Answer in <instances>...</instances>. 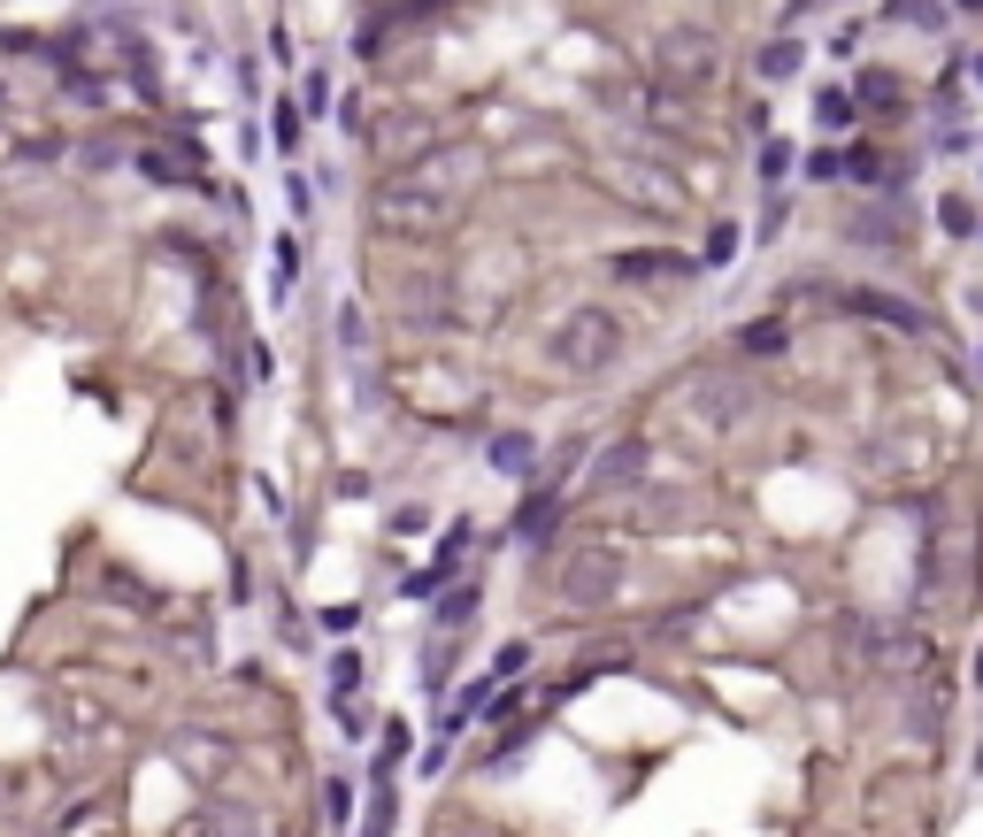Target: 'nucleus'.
<instances>
[{
    "label": "nucleus",
    "mask_w": 983,
    "mask_h": 837,
    "mask_svg": "<svg viewBox=\"0 0 983 837\" xmlns=\"http://www.w3.org/2000/svg\"><path fill=\"white\" fill-rule=\"evenodd\" d=\"M477 177V155L469 147H431L415 162H400L392 177H377L369 208H377V231H400V239H431L454 223L462 208V184Z\"/></svg>",
    "instance_id": "obj_1"
},
{
    "label": "nucleus",
    "mask_w": 983,
    "mask_h": 837,
    "mask_svg": "<svg viewBox=\"0 0 983 837\" xmlns=\"http://www.w3.org/2000/svg\"><path fill=\"white\" fill-rule=\"evenodd\" d=\"M623 346H631V331H623L615 308H569L561 331H553V361H561L569 377H600V369L623 361Z\"/></svg>",
    "instance_id": "obj_2"
},
{
    "label": "nucleus",
    "mask_w": 983,
    "mask_h": 837,
    "mask_svg": "<svg viewBox=\"0 0 983 837\" xmlns=\"http://www.w3.org/2000/svg\"><path fill=\"white\" fill-rule=\"evenodd\" d=\"M377 300H384L392 324H408V331H438V324H446V277H438V269H384V277H377Z\"/></svg>",
    "instance_id": "obj_3"
},
{
    "label": "nucleus",
    "mask_w": 983,
    "mask_h": 837,
    "mask_svg": "<svg viewBox=\"0 0 983 837\" xmlns=\"http://www.w3.org/2000/svg\"><path fill=\"white\" fill-rule=\"evenodd\" d=\"M654 70L668 85H715V70H722V54H715V39L707 31H660L654 39Z\"/></svg>",
    "instance_id": "obj_4"
},
{
    "label": "nucleus",
    "mask_w": 983,
    "mask_h": 837,
    "mask_svg": "<svg viewBox=\"0 0 983 837\" xmlns=\"http://www.w3.org/2000/svg\"><path fill=\"white\" fill-rule=\"evenodd\" d=\"M646 469H654V446L646 438H615L592 469H584V500H607V492H631V485H646Z\"/></svg>",
    "instance_id": "obj_5"
},
{
    "label": "nucleus",
    "mask_w": 983,
    "mask_h": 837,
    "mask_svg": "<svg viewBox=\"0 0 983 837\" xmlns=\"http://www.w3.org/2000/svg\"><path fill=\"white\" fill-rule=\"evenodd\" d=\"M561 600H569V607H607V600H615V561H607L600 545H577V553L561 561Z\"/></svg>",
    "instance_id": "obj_6"
},
{
    "label": "nucleus",
    "mask_w": 983,
    "mask_h": 837,
    "mask_svg": "<svg viewBox=\"0 0 983 837\" xmlns=\"http://www.w3.org/2000/svg\"><path fill=\"white\" fill-rule=\"evenodd\" d=\"M699 262L691 254H668V246H638V254H615V277L623 285H668V277H691Z\"/></svg>",
    "instance_id": "obj_7"
},
{
    "label": "nucleus",
    "mask_w": 983,
    "mask_h": 837,
    "mask_svg": "<svg viewBox=\"0 0 983 837\" xmlns=\"http://www.w3.org/2000/svg\"><path fill=\"white\" fill-rule=\"evenodd\" d=\"M845 308L868 316V324H891V331H930V316L915 300H899V293H845Z\"/></svg>",
    "instance_id": "obj_8"
},
{
    "label": "nucleus",
    "mask_w": 983,
    "mask_h": 837,
    "mask_svg": "<svg viewBox=\"0 0 983 837\" xmlns=\"http://www.w3.org/2000/svg\"><path fill=\"white\" fill-rule=\"evenodd\" d=\"M492 469L515 477V485H530V477H538V438H530V431H499V438H492Z\"/></svg>",
    "instance_id": "obj_9"
},
{
    "label": "nucleus",
    "mask_w": 983,
    "mask_h": 837,
    "mask_svg": "<svg viewBox=\"0 0 983 837\" xmlns=\"http://www.w3.org/2000/svg\"><path fill=\"white\" fill-rule=\"evenodd\" d=\"M192 837H254V815H246L239 799H215V807H200Z\"/></svg>",
    "instance_id": "obj_10"
},
{
    "label": "nucleus",
    "mask_w": 983,
    "mask_h": 837,
    "mask_svg": "<svg viewBox=\"0 0 983 837\" xmlns=\"http://www.w3.org/2000/svg\"><path fill=\"white\" fill-rule=\"evenodd\" d=\"M553 507H561V492H553V485H546V492H530V500H522V515H515V538H522V545H538V538L553 530Z\"/></svg>",
    "instance_id": "obj_11"
},
{
    "label": "nucleus",
    "mask_w": 983,
    "mask_h": 837,
    "mask_svg": "<svg viewBox=\"0 0 983 837\" xmlns=\"http://www.w3.org/2000/svg\"><path fill=\"white\" fill-rule=\"evenodd\" d=\"M800 62H807V46H800V39H776V46H761V77H769V85L800 77Z\"/></svg>",
    "instance_id": "obj_12"
},
{
    "label": "nucleus",
    "mask_w": 983,
    "mask_h": 837,
    "mask_svg": "<svg viewBox=\"0 0 983 837\" xmlns=\"http://www.w3.org/2000/svg\"><path fill=\"white\" fill-rule=\"evenodd\" d=\"M899 100H907V93H899V77H891V70H868V77H860V93H853V108H891V116H899Z\"/></svg>",
    "instance_id": "obj_13"
},
{
    "label": "nucleus",
    "mask_w": 983,
    "mask_h": 837,
    "mask_svg": "<svg viewBox=\"0 0 983 837\" xmlns=\"http://www.w3.org/2000/svg\"><path fill=\"white\" fill-rule=\"evenodd\" d=\"M853 239H868V246H907V215H899V208H891V215H860Z\"/></svg>",
    "instance_id": "obj_14"
},
{
    "label": "nucleus",
    "mask_w": 983,
    "mask_h": 837,
    "mask_svg": "<svg viewBox=\"0 0 983 837\" xmlns=\"http://www.w3.org/2000/svg\"><path fill=\"white\" fill-rule=\"evenodd\" d=\"M293 285H300V246H293V239H277V254H269V293H277V300H293Z\"/></svg>",
    "instance_id": "obj_15"
},
{
    "label": "nucleus",
    "mask_w": 983,
    "mask_h": 837,
    "mask_svg": "<svg viewBox=\"0 0 983 837\" xmlns=\"http://www.w3.org/2000/svg\"><path fill=\"white\" fill-rule=\"evenodd\" d=\"M738 346H746V353H784V346H792V331H784L776 316H753V324L738 331Z\"/></svg>",
    "instance_id": "obj_16"
},
{
    "label": "nucleus",
    "mask_w": 983,
    "mask_h": 837,
    "mask_svg": "<svg viewBox=\"0 0 983 837\" xmlns=\"http://www.w3.org/2000/svg\"><path fill=\"white\" fill-rule=\"evenodd\" d=\"M884 15H899L907 31H945V8L938 0H884Z\"/></svg>",
    "instance_id": "obj_17"
},
{
    "label": "nucleus",
    "mask_w": 983,
    "mask_h": 837,
    "mask_svg": "<svg viewBox=\"0 0 983 837\" xmlns=\"http://www.w3.org/2000/svg\"><path fill=\"white\" fill-rule=\"evenodd\" d=\"M938 223H945V231H953V239H976V231H983L976 200H961V192H945V200H938Z\"/></svg>",
    "instance_id": "obj_18"
},
{
    "label": "nucleus",
    "mask_w": 983,
    "mask_h": 837,
    "mask_svg": "<svg viewBox=\"0 0 983 837\" xmlns=\"http://www.w3.org/2000/svg\"><path fill=\"white\" fill-rule=\"evenodd\" d=\"M269 139H277V155H285V162L300 155V108H293V100H277V116H269Z\"/></svg>",
    "instance_id": "obj_19"
},
{
    "label": "nucleus",
    "mask_w": 983,
    "mask_h": 837,
    "mask_svg": "<svg viewBox=\"0 0 983 837\" xmlns=\"http://www.w3.org/2000/svg\"><path fill=\"white\" fill-rule=\"evenodd\" d=\"M730 254H738V223H715L699 246V269H730Z\"/></svg>",
    "instance_id": "obj_20"
},
{
    "label": "nucleus",
    "mask_w": 983,
    "mask_h": 837,
    "mask_svg": "<svg viewBox=\"0 0 983 837\" xmlns=\"http://www.w3.org/2000/svg\"><path fill=\"white\" fill-rule=\"evenodd\" d=\"M408 745H415V738H408V722H384V745H377V753H384V761H377V784H392V769L408 761Z\"/></svg>",
    "instance_id": "obj_21"
},
{
    "label": "nucleus",
    "mask_w": 983,
    "mask_h": 837,
    "mask_svg": "<svg viewBox=\"0 0 983 837\" xmlns=\"http://www.w3.org/2000/svg\"><path fill=\"white\" fill-rule=\"evenodd\" d=\"M815 124H822V131H837V124H853V93H837V85H822V93H815Z\"/></svg>",
    "instance_id": "obj_22"
},
{
    "label": "nucleus",
    "mask_w": 983,
    "mask_h": 837,
    "mask_svg": "<svg viewBox=\"0 0 983 837\" xmlns=\"http://www.w3.org/2000/svg\"><path fill=\"white\" fill-rule=\"evenodd\" d=\"M353 684H361V654H338V661H330V707L353 699Z\"/></svg>",
    "instance_id": "obj_23"
},
{
    "label": "nucleus",
    "mask_w": 983,
    "mask_h": 837,
    "mask_svg": "<svg viewBox=\"0 0 983 837\" xmlns=\"http://www.w3.org/2000/svg\"><path fill=\"white\" fill-rule=\"evenodd\" d=\"M469 615H477V584H462V592H454V600L438 607V631L454 638V623H469Z\"/></svg>",
    "instance_id": "obj_24"
},
{
    "label": "nucleus",
    "mask_w": 983,
    "mask_h": 837,
    "mask_svg": "<svg viewBox=\"0 0 983 837\" xmlns=\"http://www.w3.org/2000/svg\"><path fill=\"white\" fill-rule=\"evenodd\" d=\"M761 184H776V177H784V169H792V147H784V139H769V147H761Z\"/></svg>",
    "instance_id": "obj_25"
},
{
    "label": "nucleus",
    "mask_w": 983,
    "mask_h": 837,
    "mask_svg": "<svg viewBox=\"0 0 983 837\" xmlns=\"http://www.w3.org/2000/svg\"><path fill=\"white\" fill-rule=\"evenodd\" d=\"M845 169H853L860 184H884V155H876V147H853V155H845Z\"/></svg>",
    "instance_id": "obj_26"
},
{
    "label": "nucleus",
    "mask_w": 983,
    "mask_h": 837,
    "mask_svg": "<svg viewBox=\"0 0 983 837\" xmlns=\"http://www.w3.org/2000/svg\"><path fill=\"white\" fill-rule=\"evenodd\" d=\"M300 85H308V93H300V108H308V116H324V108H330V77H324V70H308Z\"/></svg>",
    "instance_id": "obj_27"
},
{
    "label": "nucleus",
    "mask_w": 983,
    "mask_h": 837,
    "mask_svg": "<svg viewBox=\"0 0 983 837\" xmlns=\"http://www.w3.org/2000/svg\"><path fill=\"white\" fill-rule=\"evenodd\" d=\"M807 177H822V184L845 177V155H837V147H815V155H807Z\"/></svg>",
    "instance_id": "obj_28"
},
{
    "label": "nucleus",
    "mask_w": 983,
    "mask_h": 837,
    "mask_svg": "<svg viewBox=\"0 0 983 837\" xmlns=\"http://www.w3.org/2000/svg\"><path fill=\"white\" fill-rule=\"evenodd\" d=\"M784 223H792V200H776V192H769V208H761V239H776Z\"/></svg>",
    "instance_id": "obj_29"
},
{
    "label": "nucleus",
    "mask_w": 983,
    "mask_h": 837,
    "mask_svg": "<svg viewBox=\"0 0 983 837\" xmlns=\"http://www.w3.org/2000/svg\"><path fill=\"white\" fill-rule=\"evenodd\" d=\"M431 837H492V830H485V823H469V815H446Z\"/></svg>",
    "instance_id": "obj_30"
},
{
    "label": "nucleus",
    "mask_w": 983,
    "mask_h": 837,
    "mask_svg": "<svg viewBox=\"0 0 983 837\" xmlns=\"http://www.w3.org/2000/svg\"><path fill=\"white\" fill-rule=\"evenodd\" d=\"M522 661H530V646H499V661H492V684H499V676H515Z\"/></svg>",
    "instance_id": "obj_31"
},
{
    "label": "nucleus",
    "mask_w": 983,
    "mask_h": 837,
    "mask_svg": "<svg viewBox=\"0 0 983 837\" xmlns=\"http://www.w3.org/2000/svg\"><path fill=\"white\" fill-rule=\"evenodd\" d=\"M961 8H969V15H983V0H961Z\"/></svg>",
    "instance_id": "obj_32"
},
{
    "label": "nucleus",
    "mask_w": 983,
    "mask_h": 837,
    "mask_svg": "<svg viewBox=\"0 0 983 837\" xmlns=\"http://www.w3.org/2000/svg\"><path fill=\"white\" fill-rule=\"evenodd\" d=\"M976 77H983V54H976Z\"/></svg>",
    "instance_id": "obj_33"
}]
</instances>
